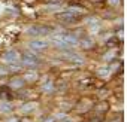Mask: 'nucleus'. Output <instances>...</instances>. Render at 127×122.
Returning a JSON list of instances; mask_svg holds the SVG:
<instances>
[{"label": "nucleus", "instance_id": "nucleus-1", "mask_svg": "<svg viewBox=\"0 0 127 122\" xmlns=\"http://www.w3.org/2000/svg\"><path fill=\"white\" fill-rule=\"evenodd\" d=\"M82 14V9L81 8H76V6H70L67 9H64L61 14H60V20L64 21V22H73L78 20V17Z\"/></svg>", "mask_w": 127, "mask_h": 122}, {"label": "nucleus", "instance_id": "nucleus-2", "mask_svg": "<svg viewBox=\"0 0 127 122\" xmlns=\"http://www.w3.org/2000/svg\"><path fill=\"white\" fill-rule=\"evenodd\" d=\"M20 61H21V66L29 67V69H36V67L40 64L39 57L34 55V54H32V52H26L24 55H21Z\"/></svg>", "mask_w": 127, "mask_h": 122}, {"label": "nucleus", "instance_id": "nucleus-3", "mask_svg": "<svg viewBox=\"0 0 127 122\" xmlns=\"http://www.w3.org/2000/svg\"><path fill=\"white\" fill-rule=\"evenodd\" d=\"M52 30L49 27H45V25H33V27H29L27 28V34L29 36H33V37H43L46 34H49Z\"/></svg>", "mask_w": 127, "mask_h": 122}, {"label": "nucleus", "instance_id": "nucleus-4", "mask_svg": "<svg viewBox=\"0 0 127 122\" xmlns=\"http://www.w3.org/2000/svg\"><path fill=\"white\" fill-rule=\"evenodd\" d=\"M48 46H49V40H45V39H40V37L33 39V40L29 42V48L33 52H42V51L48 49Z\"/></svg>", "mask_w": 127, "mask_h": 122}, {"label": "nucleus", "instance_id": "nucleus-5", "mask_svg": "<svg viewBox=\"0 0 127 122\" xmlns=\"http://www.w3.org/2000/svg\"><path fill=\"white\" fill-rule=\"evenodd\" d=\"M20 58H21V55H20V52H18L17 49H8V51L3 52V55H2V60L5 61L6 64H11V66L17 64L18 61H20Z\"/></svg>", "mask_w": 127, "mask_h": 122}, {"label": "nucleus", "instance_id": "nucleus-6", "mask_svg": "<svg viewBox=\"0 0 127 122\" xmlns=\"http://www.w3.org/2000/svg\"><path fill=\"white\" fill-rule=\"evenodd\" d=\"M60 39H61L63 42H64L69 48L76 46V45L79 43L78 36H76V34H73V33H63V34H60Z\"/></svg>", "mask_w": 127, "mask_h": 122}, {"label": "nucleus", "instance_id": "nucleus-7", "mask_svg": "<svg viewBox=\"0 0 127 122\" xmlns=\"http://www.w3.org/2000/svg\"><path fill=\"white\" fill-rule=\"evenodd\" d=\"M63 58L64 60H67V61H70V63H75V64H84V58L81 57V55H78V54H75V52H66V54H63Z\"/></svg>", "mask_w": 127, "mask_h": 122}, {"label": "nucleus", "instance_id": "nucleus-8", "mask_svg": "<svg viewBox=\"0 0 127 122\" xmlns=\"http://www.w3.org/2000/svg\"><path fill=\"white\" fill-rule=\"evenodd\" d=\"M37 103L36 101H30V103H24L23 106H21V112L23 113H32V112H34L36 109H37Z\"/></svg>", "mask_w": 127, "mask_h": 122}, {"label": "nucleus", "instance_id": "nucleus-9", "mask_svg": "<svg viewBox=\"0 0 127 122\" xmlns=\"http://www.w3.org/2000/svg\"><path fill=\"white\" fill-rule=\"evenodd\" d=\"M24 85H26V81H24L23 78H14V79L9 82V86H11L12 89H21Z\"/></svg>", "mask_w": 127, "mask_h": 122}, {"label": "nucleus", "instance_id": "nucleus-10", "mask_svg": "<svg viewBox=\"0 0 127 122\" xmlns=\"http://www.w3.org/2000/svg\"><path fill=\"white\" fill-rule=\"evenodd\" d=\"M42 91H43V92H52V91H54V83H52V82L43 83V85H42Z\"/></svg>", "mask_w": 127, "mask_h": 122}, {"label": "nucleus", "instance_id": "nucleus-11", "mask_svg": "<svg viewBox=\"0 0 127 122\" xmlns=\"http://www.w3.org/2000/svg\"><path fill=\"white\" fill-rule=\"evenodd\" d=\"M12 106L9 104V103H2V104H0V110H2V112H11L12 109H11Z\"/></svg>", "mask_w": 127, "mask_h": 122}, {"label": "nucleus", "instance_id": "nucleus-12", "mask_svg": "<svg viewBox=\"0 0 127 122\" xmlns=\"http://www.w3.org/2000/svg\"><path fill=\"white\" fill-rule=\"evenodd\" d=\"M36 78H37V76H36L34 73H30V75L27 73V75H26V76H24L23 79H24L26 82H27V81H29V82H33V81H36Z\"/></svg>", "mask_w": 127, "mask_h": 122}, {"label": "nucleus", "instance_id": "nucleus-13", "mask_svg": "<svg viewBox=\"0 0 127 122\" xmlns=\"http://www.w3.org/2000/svg\"><path fill=\"white\" fill-rule=\"evenodd\" d=\"M120 2H121V0H108V3H109L111 6H118Z\"/></svg>", "mask_w": 127, "mask_h": 122}, {"label": "nucleus", "instance_id": "nucleus-14", "mask_svg": "<svg viewBox=\"0 0 127 122\" xmlns=\"http://www.w3.org/2000/svg\"><path fill=\"white\" fill-rule=\"evenodd\" d=\"M99 75L106 76V75H108V69H99Z\"/></svg>", "mask_w": 127, "mask_h": 122}, {"label": "nucleus", "instance_id": "nucleus-15", "mask_svg": "<svg viewBox=\"0 0 127 122\" xmlns=\"http://www.w3.org/2000/svg\"><path fill=\"white\" fill-rule=\"evenodd\" d=\"M45 122H55V118L49 116V118H46V119H45Z\"/></svg>", "mask_w": 127, "mask_h": 122}, {"label": "nucleus", "instance_id": "nucleus-16", "mask_svg": "<svg viewBox=\"0 0 127 122\" xmlns=\"http://www.w3.org/2000/svg\"><path fill=\"white\" fill-rule=\"evenodd\" d=\"M6 122H21V121L17 119V118H12V119H9V121H6Z\"/></svg>", "mask_w": 127, "mask_h": 122}, {"label": "nucleus", "instance_id": "nucleus-17", "mask_svg": "<svg viewBox=\"0 0 127 122\" xmlns=\"http://www.w3.org/2000/svg\"><path fill=\"white\" fill-rule=\"evenodd\" d=\"M61 122H72V121H70V119H69V118H66V119H63V121H61Z\"/></svg>", "mask_w": 127, "mask_h": 122}]
</instances>
